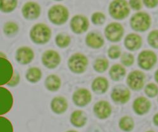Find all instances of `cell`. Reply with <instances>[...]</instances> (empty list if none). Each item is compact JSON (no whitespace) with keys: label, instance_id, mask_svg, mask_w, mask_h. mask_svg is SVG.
<instances>
[{"label":"cell","instance_id":"cell-16","mask_svg":"<svg viewBox=\"0 0 158 132\" xmlns=\"http://www.w3.org/2000/svg\"><path fill=\"white\" fill-rule=\"evenodd\" d=\"M94 111L99 118L105 119L109 117L111 114V108L108 102L101 101L95 104Z\"/></svg>","mask_w":158,"mask_h":132},{"label":"cell","instance_id":"cell-29","mask_svg":"<svg viewBox=\"0 0 158 132\" xmlns=\"http://www.w3.org/2000/svg\"><path fill=\"white\" fill-rule=\"evenodd\" d=\"M55 41L58 46L61 48L67 47L70 43V37L64 34H58L55 39Z\"/></svg>","mask_w":158,"mask_h":132},{"label":"cell","instance_id":"cell-9","mask_svg":"<svg viewBox=\"0 0 158 132\" xmlns=\"http://www.w3.org/2000/svg\"><path fill=\"white\" fill-rule=\"evenodd\" d=\"M156 62V56L151 51H143L138 57V63L140 67L145 70H149Z\"/></svg>","mask_w":158,"mask_h":132},{"label":"cell","instance_id":"cell-37","mask_svg":"<svg viewBox=\"0 0 158 132\" xmlns=\"http://www.w3.org/2000/svg\"><path fill=\"white\" fill-rule=\"evenodd\" d=\"M122 63L125 66H131L134 62V56L130 53H124L121 58Z\"/></svg>","mask_w":158,"mask_h":132},{"label":"cell","instance_id":"cell-17","mask_svg":"<svg viewBox=\"0 0 158 132\" xmlns=\"http://www.w3.org/2000/svg\"><path fill=\"white\" fill-rule=\"evenodd\" d=\"M130 96V91L127 89L123 87L115 88L111 93L112 99L115 102L120 104L127 102L129 100Z\"/></svg>","mask_w":158,"mask_h":132},{"label":"cell","instance_id":"cell-41","mask_svg":"<svg viewBox=\"0 0 158 132\" xmlns=\"http://www.w3.org/2000/svg\"><path fill=\"white\" fill-rule=\"evenodd\" d=\"M154 123L156 125L158 126V114H156L154 117Z\"/></svg>","mask_w":158,"mask_h":132},{"label":"cell","instance_id":"cell-27","mask_svg":"<svg viewBox=\"0 0 158 132\" xmlns=\"http://www.w3.org/2000/svg\"><path fill=\"white\" fill-rule=\"evenodd\" d=\"M120 128L125 131H130L134 126V123L132 118L129 116H124L122 118L119 123Z\"/></svg>","mask_w":158,"mask_h":132},{"label":"cell","instance_id":"cell-4","mask_svg":"<svg viewBox=\"0 0 158 132\" xmlns=\"http://www.w3.org/2000/svg\"><path fill=\"white\" fill-rule=\"evenodd\" d=\"M130 25L135 31H146L150 27L151 19L146 13L139 12L131 18Z\"/></svg>","mask_w":158,"mask_h":132},{"label":"cell","instance_id":"cell-3","mask_svg":"<svg viewBox=\"0 0 158 132\" xmlns=\"http://www.w3.org/2000/svg\"><path fill=\"white\" fill-rule=\"evenodd\" d=\"M109 11L113 18L122 20L128 15L130 8L125 0H114L110 5Z\"/></svg>","mask_w":158,"mask_h":132},{"label":"cell","instance_id":"cell-25","mask_svg":"<svg viewBox=\"0 0 158 132\" xmlns=\"http://www.w3.org/2000/svg\"><path fill=\"white\" fill-rule=\"evenodd\" d=\"M126 71L120 64H114L111 68L110 75L113 80L117 81L120 80L125 75Z\"/></svg>","mask_w":158,"mask_h":132},{"label":"cell","instance_id":"cell-23","mask_svg":"<svg viewBox=\"0 0 158 132\" xmlns=\"http://www.w3.org/2000/svg\"><path fill=\"white\" fill-rule=\"evenodd\" d=\"M108 88V82L104 77L96 78L92 84V89L98 94H102Z\"/></svg>","mask_w":158,"mask_h":132},{"label":"cell","instance_id":"cell-14","mask_svg":"<svg viewBox=\"0 0 158 132\" xmlns=\"http://www.w3.org/2000/svg\"><path fill=\"white\" fill-rule=\"evenodd\" d=\"M90 92L85 89H80L76 90L73 95V101L78 106H84L91 101Z\"/></svg>","mask_w":158,"mask_h":132},{"label":"cell","instance_id":"cell-12","mask_svg":"<svg viewBox=\"0 0 158 132\" xmlns=\"http://www.w3.org/2000/svg\"><path fill=\"white\" fill-rule=\"evenodd\" d=\"M61 58L55 51L48 50L44 52L42 57V62L46 67L52 69L56 68L60 64Z\"/></svg>","mask_w":158,"mask_h":132},{"label":"cell","instance_id":"cell-2","mask_svg":"<svg viewBox=\"0 0 158 132\" xmlns=\"http://www.w3.org/2000/svg\"><path fill=\"white\" fill-rule=\"evenodd\" d=\"M69 17L68 9L63 5H58L52 6L48 11L49 20L54 24L62 25L67 21Z\"/></svg>","mask_w":158,"mask_h":132},{"label":"cell","instance_id":"cell-43","mask_svg":"<svg viewBox=\"0 0 158 132\" xmlns=\"http://www.w3.org/2000/svg\"><path fill=\"white\" fill-rule=\"evenodd\" d=\"M67 132H77V131H73V130H70V131H67Z\"/></svg>","mask_w":158,"mask_h":132},{"label":"cell","instance_id":"cell-45","mask_svg":"<svg viewBox=\"0 0 158 132\" xmlns=\"http://www.w3.org/2000/svg\"><path fill=\"white\" fill-rule=\"evenodd\" d=\"M56 1H61V0H56Z\"/></svg>","mask_w":158,"mask_h":132},{"label":"cell","instance_id":"cell-20","mask_svg":"<svg viewBox=\"0 0 158 132\" xmlns=\"http://www.w3.org/2000/svg\"><path fill=\"white\" fill-rule=\"evenodd\" d=\"M125 45L129 50H137L140 48L142 45V39L139 35L130 34L128 35L125 39Z\"/></svg>","mask_w":158,"mask_h":132},{"label":"cell","instance_id":"cell-6","mask_svg":"<svg viewBox=\"0 0 158 132\" xmlns=\"http://www.w3.org/2000/svg\"><path fill=\"white\" fill-rule=\"evenodd\" d=\"M14 76V71L11 63L6 59L0 58V85L8 84Z\"/></svg>","mask_w":158,"mask_h":132},{"label":"cell","instance_id":"cell-5","mask_svg":"<svg viewBox=\"0 0 158 132\" xmlns=\"http://www.w3.org/2000/svg\"><path fill=\"white\" fill-rule=\"evenodd\" d=\"M69 67L70 70L75 73H83L87 67L88 60L86 56L80 53L72 55L69 60Z\"/></svg>","mask_w":158,"mask_h":132},{"label":"cell","instance_id":"cell-39","mask_svg":"<svg viewBox=\"0 0 158 132\" xmlns=\"http://www.w3.org/2000/svg\"><path fill=\"white\" fill-rule=\"evenodd\" d=\"M19 80H20V76L19 74L15 73L14 75V76H13L10 81L7 84V85L10 87H14L19 84Z\"/></svg>","mask_w":158,"mask_h":132},{"label":"cell","instance_id":"cell-26","mask_svg":"<svg viewBox=\"0 0 158 132\" xmlns=\"http://www.w3.org/2000/svg\"><path fill=\"white\" fill-rule=\"evenodd\" d=\"M41 77L42 72L41 70L36 67L29 68L27 73H26V78H27L28 81L32 83L37 82L38 81L40 80Z\"/></svg>","mask_w":158,"mask_h":132},{"label":"cell","instance_id":"cell-35","mask_svg":"<svg viewBox=\"0 0 158 132\" xmlns=\"http://www.w3.org/2000/svg\"><path fill=\"white\" fill-rule=\"evenodd\" d=\"M105 16L101 12H96L92 15V22L96 25L102 24L105 21Z\"/></svg>","mask_w":158,"mask_h":132},{"label":"cell","instance_id":"cell-32","mask_svg":"<svg viewBox=\"0 0 158 132\" xmlns=\"http://www.w3.org/2000/svg\"><path fill=\"white\" fill-rule=\"evenodd\" d=\"M18 25L14 22H8L4 26V32L8 35L15 34L18 31Z\"/></svg>","mask_w":158,"mask_h":132},{"label":"cell","instance_id":"cell-8","mask_svg":"<svg viewBox=\"0 0 158 132\" xmlns=\"http://www.w3.org/2000/svg\"><path fill=\"white\" fill-rule=\"evenodd\" d=\"M13 97L10 92L4 87L0 88V114H4L11 109Z\"/></svg>","mask_w":158,"mask_h":132},{"label":"cell","instance_id":"cell-1","mask_svg":"<svg viewBox=\"0 0 158 132\" xmlns=\"http://www.w3.org/2000/svg\"><path fill=\"white\" fill-rule=\"evenodd\" d=\"M51 31L49 27L44 23H37L33 26L30 32L32 41L39 44L48 43L51 38Z\"/></svg>","mask_w":158,"mask_h":132},{"label":"cell","instance_id":"cell-38","mask_svg":"<svg viewBox=\"0 0 158 132\" xmlns=\"http://www.w3.org/2000/svg\"><path fill=\"white\" fill-rule=\"evenodd\" d=\"M130 5L134 10H139L142 7V3L140 0H130Z\"/></svg>","mask_w":158,"mask_h":132},{"label":"cell","instance_id":"cell-31","mask_svg":"<svg viewBox=\"0 0 158 132\" xmlns=\"http://www.w3.org/2000/svg\"><path fill=\"white\" fill-rule=\"evenodd\" d=\"M108 61L106 59H98L96 61L94 68L98 72L102 73L106 71L108 67Z\"/></svg>","mask_w":158,"mask_h":132},{"label":"cell","instance_id":"cell-7","mask_svg":"<svg viewBox=\"0 0 158 132\" xmlns=\"http://www.w3.org/2000/svg\"><path fill=\"white\" fill-rule=\"evenodd\" d=\"M123 28L120 23H111L105 29V35L112 42L119 41L123 35Z\"/></svg>","mask_w":158,"mask_h":132},{"label":"cell","instance_id":"cell-22","mask_svg":"<svg viewBox=\"0 0 158 132\" xmlns=\"http://www.w3.org/2000/svg\"><path fill=\"white\" fill-rule=\"evenodd\" d=\"M85 42L90 47L99 48L104 44V39L98 34L90 33L86 36Z\"/></svg>","mask_w":158,"mask_h":132},{"label":"cell","instance_id":"cell-34","mask_svg":"<svg viewBox=\"0 0 158 132\" xmlns=\"http://www.w3.org/2000/svg\"><path fill=\"white\" fill-rule=\"evenodd\" d=\"M121 55V49L119 46H113L108 50V56L111 59H116Z\"/></svg>","mask_w":158,"mask_h":132},{"label":"cell","instance_id":"cell-42","mask_svg":"<svg viewBox=\"0 0 158 132\" xmlns=\"http://www.w3.org/2000/svg\"><path fill=\"white\" fill-rule=\"evenodd\" d=\"M155 78H156V81L158 82V70L156 72V75H155Z\"/></svg>","mask_w":158,"mask_h":132},{"label":"cell","instance_id":"cell-33","mask_svg":"<svg viewBox=\"0 0 158 132\" xmlns=\"http://www.w3.org/2000/svg\"><path fill=\"white\" fill-rule=\"evenodd\" d=\"M148 41L151 46L158 48V31H154L149 34Z\"/></svg>","mask_w":158,"mask_h":132},{"label":"cell","instance_id":"cell-13","mask_svg":"<svg viewBox=\"0 0 158 132\" xmlns=\"http://www.w3.org/2000/svg\"><path fill=\"white\" fill-rule=\"evenodd\" d=\"M22 14L28 20H34L39 17L41 14V8L35 2H28L22 8Z\"/></svg>","mask_w":158,"mask_h":132},{"label":"cell","instance_id":"cell-36","mask_svg":"<svg viewBox=\"0 0 158 132\" xmlns=\"http://www.w3.org/2000/svg\"><path fill=\"white\" fill-rule=\"evenodd\" d=\"M146 93L149 97H154L158 93V88L154 84H149L146 87Z\"/></svg>","mask_w":158,"mask_h":132},{"label":"cell","instance_id":"cell-28","mask_svg":"<svg viewBox=\"0 0 158 132\" xmlns=\"http://www.w3.org/2000/svg\"><path fill=\"white\" fill-rule=\"evenodd\" d=\"M1 10L5 13L11 12L17 5V0H0Z\"/></svg>","mask_w":158,"mask_h":132},{"label":"cell","instance_id":"cell-10","mask_svg":"<svg viewBox=\"0 0 158 132\" xmlns=\"http://www.w3.org/2000/svg\"><path fill=\"white\" fill-rule=\"evenodd\" d=\"M89 26L88 19L82 15H75L70 21V27L73 32L82 34L85 32Z\"/></svg>","mask_w":158,"mask_h":132},{"label":"cell","instance_id":"cell-21","mask_svg":"<svg viewBox=\"0 0 158 132\" xmlns=\"http://www.w3.org/2000/svg\"><path fill=\"white\" fill-rule=\"evenodd\" d=\"M70 122L72 124L76 127H82L85 125L87 122L86 115L82 111H75L71 114Z\"/></svg>","mask_w":158,"mask_h":132},{"label":"cell","instance_id":"cell-40","mask_svg":"<svg viewBox=\"0 0 158 132\" xmlns=\"http://www.w3.org/2000/svg\"><path fill=\"white\" fill-rule=\"evenodd\" d=\"M143 3L146 6L149 8H153L157 5L158 0H143Z\"/></svg>","mask_w":158,"mask_h":132},{"label":"cell","instance_id":"cell-18","mask_svg":"<svg viewBox=\"0 0 158 132\" xmlns=\"http://www.w3.org/2000/svg\"><path fill=\"white\" fill-rule=\"evenodd\" d=\"M151 107L150 102L145 97H139L134 102L133 108L135 113L138 114H143L148 112Z\"/></svg>","mask_w":158,"mask_h":132},{"label":"cell","instance_id":"cell-44","mask_svg":"<svg viewBox=\"0 0 158 132\" xmlns=\"http://www.w3.org/2000/svg\"><path fill=\"white\" fill-rule=\"evenodd\" d=\"M148 132H154V131H148Z\"/></svg>","mask_w":158,"mask_h":132},{"label":"cell","instance_id":"cell-30","mask_svg":"<svg viewBox=\"0 0 158 132\" xmlns=\"http://www.w3.org/2000/svg\"><path fill=\"white\" fill-rule=\"evenodd\" d=\"M0 132H14L11 122L4 117H0Z\"/></svg>","mask_w":158,"mask_h":132},{"label":"cell","instance_id":"cell-19","mask_svg":"<svg viewBox=\"0 0 158 132\" xmlns=\"http://www.w3.org/2000/svg\"><path fill=\"white\" fill-rule=\"evenodd\" d=\"M51 108L52 111L57 114H61L68 108V102L64 97H56L52 100Z\"/></svg>","mask_w":158,"mask_h":132},{"label":"cell","instance_id":"cell-24","mask_svg":"<svg viewBox=\"0 0 158 132\" xmlns=\"http://www.w3.org/2000/svg\"><path fill=\"white\" fill-rule=\"evenodd\" d=\"M45 85L47 89L50 91H56L61 86L60 78L55 75H51L46 78Z\"/></svg>","mask_w":158,"mask_h":132},{"label":"cell","instance_id":"cell-11","mask_svg":"<svg viewBox=\"0 0 158 132\" xmlns=\"http://www.w3.org/2000/svg\"><path fill=\"white\" fill-rule=\"evenodd\" d=\"M145 75L140 71H134L131 72L127 78V84L133 90H138L141 89L144 84Z\"/></svg>","mask_w":158,"mask_h":132},{"label":"cell","instance_id":"cell-15","mask_svg":"<svg viewBox=\"0 0 158 132\" xmlns=\"http://www.w3.org/2000/svg\"><path fill=\"white\" fill-rule=\"evenodd\" d=\"M34 57V52L29 47H22L17 51L16 60L22 64H27L31 63Z\"/></svg>","mask_w":158,"mask_h":132}]
</instances>
